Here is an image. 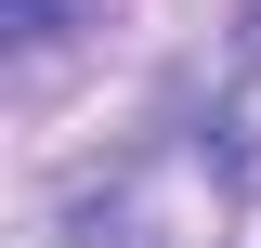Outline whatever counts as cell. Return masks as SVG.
<instances>
[{"label": "cell", "mask_w": 261, "mask_h": 248, "mask_svg": "<svg viewBox=\"0 0 261 248\" xmlns=\"http://www.w3.org/2000/svg\"><path fill=\"white\" fill-rule=\"evenodd\" d=\"M0 27H13V53H65L79 27H105V0H13Z\"/></svg>", "instance_id": "6da1fadb"}, {"label": "cell", "mask_w": 261, "mask_h": 248, "mask_svg": "<svg viewBox=\"0 0 261 248\" xmlns=\"http://www.w3.org/2000/svg\"><path fill=\"white\" fill-rule=\"evenodd\" d=\"M248 65H261V0H248Z\"/></svg>", "instance_id": "7a4b0ae2"}]
</instances>
